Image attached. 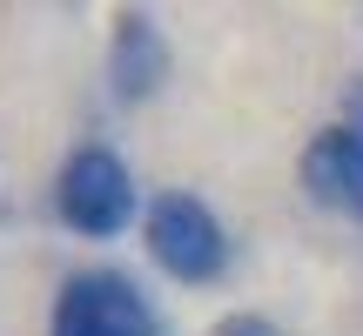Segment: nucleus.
<instances>
[{
	"mask_svg": "<svg viewBox=\"0 0 363 336\" xmlns=\"http://www.w3.org/2000/svg\"><path fill=\"white\" fill-rule=\"evenodd\" d=\"M48 336H162V323L121 269H74L54 296Z\"/></svg>",
	"mask_w": 363,
	"mask_h": 336,
	"instance_id": "7ed1b4c3",
	"label": "nucleus"
},
{
	"mask_svg": "<svg viewBox=\"0 0 363 336\" xmlns=\"http://www.w3.org/2000/svg\"><path fill=\"white\" fill-rule=\"evenodd\" d=\"M208 336H283V330H276L269 316H256V310H229V316H222V323L208 330Z\"/></svg>",
	"mask_w": 363,
	"mask_h": 336,
	"instance_id": "423d86ee",
	"label": "nucleus"
},
{
	"mask_svg": "<svg viewBox=\"0 0 363 336\" xmlns=\"http://www.w3.org/2000/svg\"><path fill=\"white\" fill-rule=\"evenodd\" d=\"M296 181H303V195H310L316 208L363 222V135H357V128H343V121L316 128L310 142H303Z\"/></svg>",
	"mask_w": 363,
	"mask_h": 336,
	"instance_id": "20e7f679",
	"label": "nucleus"
},
{
	"mask_svg": "<svg viewBox=\"0 0 363 336\" xmlns=\"http://www.w3.org/2000/svg\"><path fill=\"white\" fill-rule=\"evenodd\" d=\"M108 81H115L121 101H148L169 81V40L148 13H121L115 40H108Z\"/></svg>",
	"mask_w": 363,
	"mask_h": 336,
	"instance_id": "39448f33",
	"label": "nucleus"
},
{
	"mask_svg": "<svg viewBox=\"0 0 363 336\" xmlns=\"http://www.w3.org/2000/svg\"><path fill=\"white\" fill-rule=\"evenodd\" d=\"M142 242L148 256H155L162 276H175V283H216L222 269H229V229L216 222V208L202 202V195H155L142 215Z\"/></svg>",
	"mask_w": 363,
	"mask_h": 336,
	"instance_id": "f03ea898",
	"label": "nucleus"
},
{
	"mask_svg": "<svg viewBox=\"0 0 363 336\" xmlns=\"http://www.w3.org/2000/svg\"><path fill=\"white\" fill-rule=\"evenodd\" d=\"M54 208H61V222L74 235L108 242V235H121L135 222L142 195H135V175H128V162H121L115 148L88 142V148H74V155L61 162V175H54Z\"/></svg>",
	"mask_w": 363,
	"mask_h": 336,
	"instance_id": "f257e3e1",
	"label": "nucleus"
},
{
	"mask_svg": "<svg viewBox=\"0 0 363 336\" xmlns=\"http://www.w3.org/2000/svg\"><path fill=\"white\" fill-rule=\"evenodd\" d=\"M343 108H350V115H343V128H357V135H363V81L343 94Z\"/></svg>",
	"mask_w": 363,
	"mask_h": 336,
	"instance_id": "0eeeda50",
	"label": "nucleus"
}]
</instances>
